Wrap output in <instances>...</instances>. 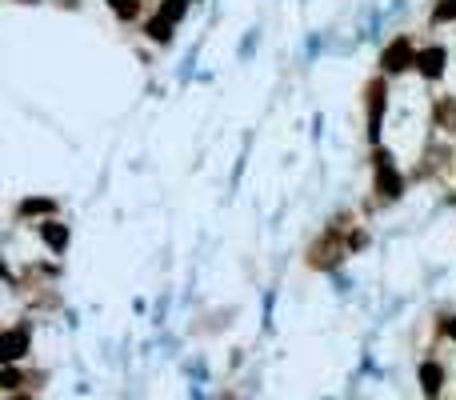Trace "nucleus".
<instances>
[{"label": "nucleus", "mask_w": 456, "mask_h": 400, "mask_svg": "<svg viewBox=\"0 0 456 400\" xmlns=\"http://www.w3.org/2000/svg\"><path fill=\"white\" fill-rule=\"evenodd\" d=\"M148 40H156V44H168L173 40V20H164V16H156V20H148Z\"/></svg>", "instance_id": "1a4fd4ad"}, {"label": "nucleus", "mask_w": 456, "mask_h": 400, "mask_svg": "<svg viewBox=\"0 0 456 400\" xmlns=\"http://www.w3.org/2000/svg\"><path fill=\"white\" fill-rule=\"evenodd\" d=\"M420 385H424V392H429V396H436V392H440V385H444V368L436 361H429L424 368H420Z\"/></svg>", "instance_id": "0eeeda50"}, {"label": "nucleus", "mask_w": 456, "mask_h": 400, "mask_svg": "<svg viewBox=\"0 0 456 400\" xmlns=\"http://www.w3.org/2000/svg\"><path fill=\"white\" fill-rule=\"evenodd\" d=\"M20 4H32V0H20Z\"/></svg>", "instance_id": "2eb2a0df"}, {"label": "nucleus", "mask_w": 456, "mask_h": 400, "mask_svg": "<svg viewBox=\"0 0 456 400\" xmlns=\"http://www.w3.org/2000/svg\"><path fill=\"white\" fill-rule=\"evenodd\" d=\"M384 80H376V85H369V137L381 140V113H384Z\"/></svg>", "instance_id": "20e7f679"}, {"label": "nucleus", "mask_w": 456, "mask_h": 400, "mask_svg": "<svg viewBox=\"0 0 456 400\" xmlns=\"http://www.w3.org/2000/svg\"><path fill=\"white\" fill-rule=\"evenodd\" d=\"M40 240H44L52 252H64L68 249V225H61L56 216H49V220L40 225Z\"/></svg>", "instance_id": "39448f33"}, {"label": "nucleus", "mask_w": 456, "mask_h": 400, "mask_svg": "<svg viewBox=\"0 0 456 400\" xmlns=\"http://www.w3.org/2000/svg\"><path fill=\"white\" fill-rule=\"evenodd\" d=\"M444 20H456V0H436V8H432V25H444Z\"/></svg>", "instance_id": "9b49d317"}, {"label": "nucleus", "mask_w": 456, "mask_h": 400, "mask_svg": "<svg viewBox=\"0 0 456 400\" xmlns=\"http://www.w3.org/2000/svg\"><path fill=\"white\" fill-rule=\"evenodd\" d=\"M448 337H452V340H456V325H452V328H448Z\"/></svg>", "instance_id": "4468645a"}, {"label": "nucleus", "mask_w": 456, "mask_h": 400, "mask_svg": "<svg viewBox=\"0 0 456 400\" xmlns=\"http://www.w3.org/2000/svg\"><path fill=\"white\" fill-rule=\"evenodd\" d=\"M109 8H112L116 16H121V20H133L140 4H136V0H109Z\"/></svg>", "instance_id": "ddd939ff"}, {"label": "nucleus", "mask_w": 456, "mask_h": 400, "mask_svg": "<svg viewBox=\"0 0 456 400\" xmlns=\"http://www.w3.org/2000/svg\"><path fill=\"white\" fill-rule=\"evenodd\" d=\"M52 213H56V200H44V196L20 200V216H52Z\"/></svg>", "instance_id": "6e6552de"}, {"label": "nucleus", "mask_w": 456, "mask_h": 400, "mask_svg": "<svg viewBox=\"0 0 456 400\" xmlns=\"http://www.w3.org/2000/svg\"><path fill=\"white\" fill-rule=\"evenodd\" d=\"M185 8H188V0H161V13L156 16H164V20H180V16H185Z\"/></svg>", "instance_id": "9d476101"}, {"label": "nucleus", "mask_w": 456, "mask_h": 400, "mask_svg": "<svg viewBox=\"0 0 456 400\" xmlns=\"http://www.w3.org/2000/svg\"><path fill=\"white\" fill-rule=\"evenodd\" d=\"M436 120H440L444 128H456V100H440V104H436Z\"/></svg>", "instance_id": "f8f14e48"}, {"label": "nucleus", "mask_w": 456, "mask_h": 400, "mask_svg": "<svg viewBox=\"0 0 456 400\" xmlns=\"http://www.w3.org/2000/svg\"><path fill=\"white\" fill-rule=\"evenodd\" d=\"M376 192H381L384 200H396L400 192H405V180H400V173H396L393 152H376Z\"/></svg>", "instance_id": "f257e3e1"}, {"label": "nucleus", "mask_w": 456, "mask_h": 400, "mask_svg": "<svg viewBox=\"0 0 456 400\" xmlns=\"http://www.w3.org/2000/svg\"><path fill=\"white\" fill-rule=\"evenodd\" d=\"M444 61H448V52L440 44H429V49H417V73L424 80H436L444 73Z\"/></svg>", "instance_id": "7ed1b4c3"}, {"label": "nucleus", "mask_w": 456, "mask_h": 400, "mask_svg": "<svg viewBox=\"0 0 456 400\" xmlns=\"http://www.w3.org/2000/svg\"><path fill=\"white\" fill-rule=\"evenodd\" d=\"M408 64H417V52H412V37H396L393 44L381 52V68L393 76V73H405Z\"/></svg>", "instance_id": "f03ea898"}, {"label": "nucleus", "mask_w": 456, "mask_h": 400, "mask_svg": "<svg viewBox=\"0 0 456 400\" xmlns=\"http://www.w3.org/2000/svg\"><path fill=\"white\" fill-rule=\"evenodd\" d=\"M28 349V328H8L4 332V361H20Z\"/></svg>", "instance_id": "423d86ee"}]
</instances>
